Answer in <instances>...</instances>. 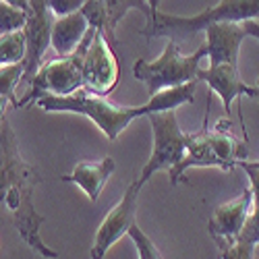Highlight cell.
<instances>
[{"instance_id": "6da1fadb", "label": "cell", "mask_w": 259, "mask_h": 259, "mask_svg": "<svg viewBox=\"0 0 259 259\" xmlns=\"http://www.w3.org/2000/svg\"><path fill=\"white\" fill-rule=\"evenodd\" d=\"M39 183V170L21 158L17 135L7 114H3V122H0V193H3V205L9 209L21 239L27 243L33 253L46 259H58V251L50 249L39 234L44 215L37 213L33 205V191Z\"/></svg>"}, {"instance_id": "7a4b0ae2", "label": "cell", "mask_w": 259, "mask_h": 259, "mask_svg": "<svg viewBox=\"0 0 259 259\" xmlns=\"http://www.w3.org/2000/svg\"><path fill=\"white\" fill-rule=\"evenodd\" d=\"M197 85L199 81H193V83L181 85V88L164 90L152 96V100L143 106H120L104 96H94L88 90H81L73 96H64V98H56V96L41 98L35 106H39L44 112H71L79 116H88L96 122V126L108 139L114 141L135 118L149 116L156 112H166V110H177L183 104H191L195 100Z\"/></svg>"}, {"instance_id": "3957f363", "label": "cell", "mask_w": 259, "mask_h": 259, "mask_svg": "<svg viewBox=\"0 0 259 259\" xmlns=\"http://www.w3.org/2000/svg\"><path fill=\"white\" fill-rule=\"evenodd\" d=\"M247 156H249L247 141H241L232 135L230 120L228 118L218 120L211 128H201L199 133L191 135L185 160L168 172L170 185H179V181L189 168L232 170L234 166H239L241 160H247Z\"/></svg>"}, {"instance_id": "277c9868", "label": "cell", "mask_w": 259, "mask_h": 259, "mask_svg": "<svg viewBox=\"0 0 259 259\" xmlns=\"http://www.w3.org/2000/svg\"><path fill=\"white\" fill-rule=\"evenodd\" d=\"M207 44L197 48L193 54H181L177 41L168 39L162 54L156 60H137L133 67V75L141 81L149 96H156L170 88H181V85L199 81L201 62L207 60Z\"/></svg>"}, {"instance_id": "5b68a950", "label": "cell", "mask_w": 259, "mask_h": 259, "mask_svg": "<svg viewBox=\"0 0 259 259\" xmlns=\"http://www.w3.org/2000/svg\"><path fill=\"white\" fill-rule=\"evenodd\" d=\"M96 33H98V29L90 27L88 35H85V39L81 41V46L77 48L75 54L56 56V58L41 64L35 79L29 83L27 94L17 102L15 108H25V106L37 104L41 98H48V96L64 98V96H73V94L81 92L83 90V60H85V54H88Z\"/></svg>"}, {"instance_id": "8992f818", "label": "cell", "mask_w": 259, "mask_h": 259, "mask_svg": "<svg viewBox=\"0 0 259 259\" xmlns=\"http://www.w3.org/2000/svg\"><path fill=\"white\" fill-rule=\"evenodd\" d=\"M259 19V0H220L218 5L205 9L199 15L181 17L170 13H158L156 23L141 29L145 37L168 33H195L205 31L213 23H245Z\"/></svg>"}, {"instance_id": "52a82bcc", "label": "cell", "mask_w": 259, "mask_h": 259, "mask_svg": "<svg viewBox=\"0 0 259 259\" xmlns=\"http://www.w3.org/2000/svg\"><path fill=\"white\" fill-rule=\"evenodd\" d=\"M152 122V133H154V149L152 156L145 162L137 183L143 187L156 172L160 170H172L177 168L185 156L191 143V135L183 133L179 120H177V110H166V112H156L147 116Z\"/></svg>"}, {"instance_id": "ba28073f", "label": "cell", "mask_w": 259, "mask_h": 259, "mask_svg": "<svg viewBox=\"0 0 259 259\" xmlns=\"http://www.w3.org/2000/svg\"><path fill=\"white\" fill-rule=\"evenodd\" d=\"M120 67L116 50L110 46L108 37L98 29L92 46L83 60V90L94 96H108L118 83Z\"/></svg>"}, {"instance_id": "9c48e42d", "label": "cell", "mask_w": 259, "mask_h": 259, "mask_svg": "<svg viewBox=\"0 0 259 259\" xmlns=\"http://www.w3.org/2000/svg\"><path fill=\"white\" fill-rule=\"evenodd\" d=\"M141 185L133 181L124 191L122 199L108 211V215L102 220L96 239L92 245V259H104L106 253L110 251L124 234H128L131 226L135 224V213H137V197H139Z\"/></svg>"}, {"instance_id": "30bf717a", "label": "cell", "mask_w": 259, "mask_h": 259, "mask_svg": "<svg viewBox=\"0 0 259 259\" xmlns=\"http://www.w3.org/2000/svg\"><path fill=\"white\" fill-rule=\"evenodd\" d=\"M56 17L50 11L48 0H29L27 11V69H25V83H31L41 69V58L46 50L52 46V29Z\"/></svg>"}, {"instance_id": "8fae6325", "label": "cell", "mask_w": 259, "mask_h": 259, "mask_svg": "<svg viewBox=\"0 0 259 259\" xmlns=\"http://www.w3.org/2000/svg\"><path fill=\"white\" fill-rule=\"evenodd\" d=\"M199 83H205L207 88L222 100L226 114H230V106L234 100H241L243 96L259 98V90L243 81V77L239 73V64H218V67L201 69Z\"/></svg>"}, {"instance_id": "7c38bea8", "label": "cell", "mask_w": 259, "mask_h": 259, "mask_svg": "<svg viewBox=\"0 0 259 259\" xmlns=\"http://www.w3.org/2000/svg\"><path fill=\"white\" fill-rule=\"evenodd\" d=\"M253 205V191L245 189L236 199H230L226 203H220L213 209L211 218L207 222V230L211 239H226L234 241L239 236L251 215Z\"/></svg>"}, {"instance_id": "4fadbf2b", "label": "cell", "mask_w": 259, "mask_h": 259, "mask_svg": "<svg viewBox=\"0 0 259 259\" xmlns=\"http://www.w3.org/2000/svg\"><path fill=\"white\" fill-rule=\"evenodd\" d=\"M207 37V60L209 67H218V64H239V52L241 44L247 37V31L243 23H213L205 29Z\"/></svg>"}, {"instance_id": "5bb4252c", "label": "cell", "mask_w": 259, "mask_h": 259, "mask_svg": "<svg viewBox=\"0 0 259 259\" xmlns=\"http://www.w3.org/2000/svg\"><path fill=\"white\" fill-rule=\"evenodd\" d=\"M114 168H116V162L112 158H104V160H98V162H79L73 168L71 175L60 177V181L75 183L77 187H81V191L92 201H98L100 193H102L104 185L108 183V179L112 177Z\"/></svg>"}, {"instance_id": "9a60e30c", "label": "cell", "mask_w": 259, "mask_h": 259, "mask_svg": "<svg viewBox=\"0 0 259 259\" xmlns=\"http://www.w3.org/2000/svg\"><path fill=\"white\" fill-rule=\"evenodd\" d=\"M90 21L83 15V11H77L73 15L56 19L52 29V48L58 56H71L77 52L81 41L90 31Z\"/></svg>"}, {"instance_id": "2e32d148", "label": "cell", "mask_w": 259, "mask_h": 259, "mask_svg": "<svg viewBox=\"0 0 259 259\" xmlns=\"http://www.w3.org/2000/svg\"><path fill=\"white\" fill-rule=\"evenodd\" d=\"M98 3L104 7L106 11V17H108V41H110V46L114 50H118V39H116V27L118 23L122 21V17L131 11V9H137L139 13L145 15L147 19V25H154L156 23V15L152 11V7H149L147 0H98Z\"/></svg>"}, {"instance_id": "e0dca14e", "label": "cell", "mask_w": 259, "mask_h": 259, "mask_svg": "<svg viewBox=\"0 0 259 259\" xmlns=\"http://www.w3.org/2000/svg\"><path fill=\"white\" fill-rule=\"evenodd\" d=\"M27 60V33L25 29L0 35V67Z\"/></svg>"}, {"instance_id": "ac0fdd59", "label": "cell", "mask_w": 259, "mask_h": 259, "mask_svg": "<svg viewBox=\"0 0 259 259\" xmlns=\"http://www.w3.org/2000/svg\"><path fill=\"white\" fill-rule=\"evenodd\" d=\"M27 62H17V64H3L0 67V100H3V112L5 106L13 104L17 106L15 94H17V85H21L25 77Z\"/></svg>"}, {"instance_id": "d6986e66", "label": "cell", "mask_w": 259, "mask_h": 259, "mask_svg": "<svg viewBox=\"0 0 259 259\" xmlns=\"http://www.w3.org/2000/svg\"><path fill=\"white\" fill-rule=\"evenodd\" d=\"M27 27V11L0 0V35Z\"/></svg>"}, {"instance_id": "ffe728a7", "label": "cell", "mask_w": 259, "mask_h": 259, "mask_svg": "<svg viewBox=\"0 0 259 259\" xmlns=\"http://www.w3.org/2000/svg\"><path fill=\"white\" fill-rule=\"evenodd\" d=\"M215 247H218V255L220 259H255V245L234 239V241H226V239H213Z\"/></svg>"}, {"instance_id": "44dd1931", "label": "cell", "mask_w": 259, "mask_h": 259, "mask_svg": "<svg viewBox=\"0 0 259 259\" xmlns=\"http://www.w3.org/2000/svg\"><path fill=\"white\" fill-rule=\"evenodd\" d=\"M128 236H131L135 247H137L139 259H164L162 253H160V249L156 247V243L137 226V222L131 226V230H128Z\"/></svg>"}, {"instance_id": "7402d4cb", "label": "cell", "mask_w": 259, "mask_h": 259, "mask_svg": "<svg viewBox=\"0 0 259 259\" xmlns=\"http://www.w3.org/2000/svg\"><path fill=\"white\" fill-rule=\"evenodd\" d=\"M239 168L245 170V175L249 177L251 191H253V209H259V160H241Z\"/></svg>"}, {"instance_id": "603a6c76", "label": "cell", "mask_w": 259, "mask_h": 259, "mask_svg": "<svg viewBox=\"0 0 259 259\" xmlns=\"http://www.w3.org/2000/svg\"><path fill=\"white\" fill-rule=\"evenodd\" d=\"M48 5H50L52 15L56 19H60V17H67V15L81 11L85 5H88V0H48Z\"/></svg>"}, {"instance_id": "cb8c5ba5", "label": "cell", "mask_w": 259, "mask_h": 259, "mask_svg": "<svg viewBox=\"0 0 259 259\" xmlns=\"http://www.w3.org/2000/svg\"><path fill=\"white\" fill-rule=\"evenodd\" d=\"M236 239H241V241H247L251 245H259V209H253L251 215H249V220L243 228V232L236 236Z\"/></svg>"}, {"instance_id": "d4e9b609", "label": "cell", "mask_w": 259, "mask_h": 259, "mask_svg": "<svg viewBox=\"0 0 259 259\" xmlns=\"http://www.w3.org/2000/svg\"><path fill=\"white\" fill-rule=\"evenodd\" d=\"M243 27H245L247 35H253V37L259 41V23H257V21H245Z\"/></svg>"}, {"instance_id": "484cf974", "label": "cell", "mask_w": 259, "mask_h": 259, "mask_svg": "<svg viewBox=\"0 0 259 259\" xmlns=\"http://www.w3.org/2000/svg\"><path fill=\"white\" fill-rule=\"evenodd\" d=\"M5 3H9V5H15V7L23 9V11H29V0H5Z\"/></svg>"}, {"instance_id": "4316f807", "label": "cell", "mask_w": 259, "mask_h": 259, "mask_svg": "<svg viewBox=\"0 0 259 259\" xmlns=\"http://www.w3.org/2000/svg\"><path fill=\"white\" fill-rule=\"evenodd\" d=\"M149 3V7H152V11H154V15L158 17V5H160V0H147Z\"/></svg>"}, {"instance_id": "83f0119b", "label": "cell", "mask_w": 259, "mask_h": 259, "mask_svg": "<svg viewBox=\"0 0 259 259\" xmlns=\"http://www.w3.org/2000/svg\"><path fill=\"white\" fill-rule=\"evenodd\" d=\"M255 259H259V245H257V249H255Z\"/></svg>"}, {"instance_id": "f1b7e54d", "label": "cell", "mask_w": 259, "mask_h": 259, "mask_svg": "<svg viewBox=\"0 0 259 259\" xmlns=\"http://www.w3.org/2000/svg\"><path fill=\"white\" fill-rule=\"evenodd\" d=\"M257 90H259V81H257Z\"/></svg>"}]
</instances>
